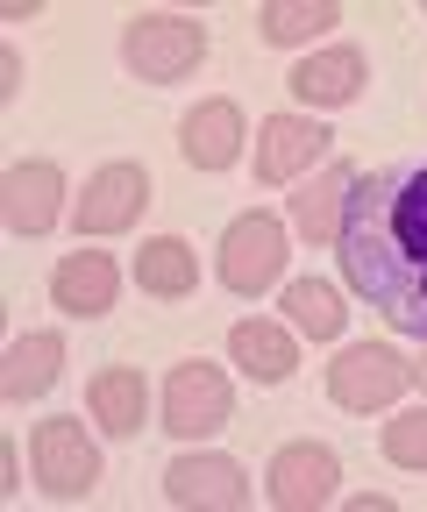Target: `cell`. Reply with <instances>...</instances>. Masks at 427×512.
<instances>
[{
  "label": "cell",
  "mask_w": 427,
  "mask_h": 512,
  "mask_svg": "<svg viewBox=\"0 0 427 512\" xmlns=\"http://www.w3.org/2000/svg\"><path fill=\"white\" fill-rule=\"evenodd\" d=\"M335 256L342 285L363 306L392 320L399 335L427 342V157H399L356 178Z\"/></svg>",
  "instance_id": "6da1fadb"
},
{
  "label": "cell",
  "mask_w": 427,
  "mask_h": 512,
  "mask_svg": "<svg viewBox=\"0 0 427 512\" xmlns=\"http://www.w3.org/2000/svg\"><path fill=\"white\" fill-rule=\"evenodd\" d=\"M121 57H129L136 79L178 86V79H193L200 64H207V29H200L193 15L143 8V15H129V29H121Z\"/></svg>",
  "instance_id": "7a4b0ae2"
},
{
  "label": "cell",
  "mask_w": 427,
  "mask_h": 512,
  "mask_svg": "<svg viewBox=\"0 0 427 512\" xmlns=\"http://www.w3.org/2000/svg\"><path fill=\"white\" fill-rule=\"evenodd\" d=\"M235 420V384L228 370H214L207 356H186L171 377H164V434L178 441H207Z\"/></svg>",
  "instance_id": "3957f363"
},
{
  "label": "cell",
  "mask_w": 427,
  "mask_h": 512,
  "mask_svg": "<svg viewBox=\"0 0 427 512\" xmlns=\"http://www.w3.org/2000/svg\"><path fill=\"white\" fill-rule=\"evenodd\" d=\"M214 256H221L214 264L221 285L242 292V299H257V292H271L285 278V221L278 214H235Z\"/></svg>",
  "instance_id": "277c9868"
},
{
  "label": "cell",
  "mask_w": 427,
  "mask_h": 512,
  "mask_svg": "<svg viewBox=\"0 0 427 512\" xmlns=\"http://www.w3.org/2000/svg\"><path fill=\"white\" fill-rule=\"evenodd\" d=\"M406 384H413V363H406L399 349L356 342V349H342L335 370H328V399H335L342 413H385V406H399Z\"/></svg>",
  "instance_id": "5b68a950"
},
{
  "label": "cell",
  "mask_w": 427,
  "mask_h": 512,
  "mask_svg": "<svg viewBox=\"0 0 427 512\" xmlns=\"http://www.w3.org/2000/svg\"><path fill=\"white\" fill-rule=\"evenodd\" d=\"M29 470L43 484V498H93L100 484V448L79 420H43L29 434Z\"/></svg>",
  "instance_id": "8992f818"
},
{
  "label": "cell",
  "mask_w": 427,
  "mask_h": 512,
  "mask_svg": "<svg viewBox=\"0 0 427 512\" xmlns=\"http://www.w3.org/2000/svg\"><path fill=\"white\" fill-rule=\"evenodd\" d=\"M335 484H342V456H335L328 441H285L278 456H271V470H264V498L285 505V512L328 505Z\"/></svg>",
  "instance_id": "52a82bcc"
},
{
  "label": "cell",
  "mask_w": 427,
  "mask_h": 512,
  "mask_svg": "<svg viewBox=\"0 0 427 512\" xmlns=\"http://www.w3.org/2000/svg\"><path fill=\"white\" fill-rule=\"evenodd\" d=\"M143 207H150V171L143 164H129V157H114V164H100L93 178H86V200L72 207L79 214V235H121V228H136L143 221Z\"/></svg>",
  "instance_id": "ba28073f"
},
{
  "label": "cell",
  "mask_w": 427,
  "mask_h": 512,
  "mask_svg": "<svg viewBox=\"0 0 427 512\" xmlns=\"http://www.w3.org/2000/svg\"><path fill=\"white\" fill-rule=\"evenodd\" d=\"M164 498L186 505V512H242L257 491H250V470L235 456H178L164 470Z\"/></svg>",
  "instance_id": "9c48e42d"
},
{
  "label": "cell",
  "mask_w": 427,
  "mask_h": 512,
  "mask_svg": "<svg viewBox=\"0 0 427 512\" xmlns=\"http://www.w3.org/2000/svg\"><path fill=\"white\" fill-rule=\"evenodd\" d=\"M328 128L314 114H264L257 121V185H292L299 171H314L328 157Z\"/></svg>",
  "instance_id": "30bf717a"
},
{
  "label": "cell",
  "mask_w": 427,
  "mask_h": 512,
  "mask_svg": "<svg viewBox=\"0 0 427 512\" xmlns=\"http://www.w3.org/2000/svg\"><path fill=\"white\" fill-rule=\"evenodd\" d=\"M114 299H121V264L107 249H72V256H57V271H50V306L57 313H72V320H100V313H114Z\"/></svg>",
  "instance_id": "8fae6325"
},
{
  "label": "cell",
  "mask_w": 427,
  "mask_h": 512,
  "mask_svg": "<svg viewBox=\"0 0 427 512\" xmlns=\"http://www.w3.org/2000/svg\"><path fill=\"white\" fill-rule=\"evenodd\" d=\"M292 100H307V107H349L363 86H371V57H363L356 43H335V50H314V57H299L292 64Z\"/></svg>",
  "instance_id": "7c38bea8"
},
{
  "label": "cell",
  "mask_w": 427,
  "mask_h": 512,
  "mask_svg": "<svg viewBox=\"0 0 427 512\" xmlns=\"http://www.w3.org/2000/svg\"><path fill=\"white\" fill-rule=\"evenodd\" d=\"M0 200H8V228L15 235H50L57 214H65V171H57L50 157H29V164L8 171Z\"/></svg>",
  "instance_id": "4fadbf2b"
},
{
  "label": "cell",
  "mask_w": 427,
  "mask_h": 512,
  "mask_svg": "<svg viewBox=\"0 0 427 512\" xmlns=\"http://www.w3.org/2000/svg\"><path fill=\"white\" fill-rule=\"evenodd\" d=\"M250 143V128H242V107L235 100H200L186 121H178V150H186L193 171H228Z\"/></svg>",
  "instance_id": "5bb4252c"
},
{
  "label": "cell",
  "mask_w": 427,
  "mask_h": 512,
  "mask_svg": "<svg viewBox=\"0 0 427 512\" xmlns=\"http://www.w3.org/2000/svg\"><path fill=\"white\" fill-rule=\"evenodd\" d=\"M86 413H93V427L114 434V441L143 434V420H150V384H143V370H129V363L93 370V377H86Z\"/></svg>",
  "instance_id": "9a60e30c"
},
{
  "label": "cell",
  "mask_w": 427,
  "mask_h": 512,
  "mask_svg": "<svg viewBox=\"0 0 427 512\" xmlns=\"http://www.w3.org/2000/svg\"><path fill=\"white\" fill-rule=\"evenodd\" d=\"M356 164H328L321 178H307L292 192V235H307V242H335L342 235V214H349V192H356Z\"/></svg>",
  "instance_id": "2e32d148"
},
{
  "label": "cell",
  "mask_w": 427,
  "mask_h": 512,
  "mask_svg": "<svg viewBox=\"0 0 427 512\" xmlns=\"http://www.w3.org/2000/svg\"><path fill=\"white\" fill-rule=\"evenodd\" d=\"M136 285H143V299H164V306L193 299L200 292V249L186 235H150L136 249Z\"/></svg>",
  "instance_id": "e0dca14e"
},
{
  "label": "cell",
  "mask_w": 427,
  "mask_h": 512,
  "mask_svg": "<svg viewBox=\"0 0 427 512\" xmlns=\"http://www.w3.org/2000/svg\"><path fill=\"white\" fill-rule=\"evenodd\" d=\"M228 356H235L242 377H257V384H285L299 370V342H292V328H278V320H235Z\"/></svg>",
  "instance_id": "ac0fdd59"
},
{
  "label": "cell",
  "mask_w": 427,
  "mask_h": 512,
  "mask_svg": "<svg viewBox=\"0 0 427 512\" xmlns=\"http://www.w3.org/2000/svg\"><path fill=\"white\" fill-rule=\"evenodd\" d=\"M57 370H65V335L36 328V335H22L8 349V377H0V392H8V406H29V399H43L50 384H57Z\"/></svg>",
  "instance_id": "d6986e66"
},
{
  "label": "cell",
  "mask_w": 427,
  "mask_h": 512,
  "mask_svg": "<svg viewBox=\"0 0 427 512\" xmlns=\"http://www.w3.org/2000/svg\"><path fill=\"white\" fill-rule=\"evenodd\" d=\"M257 29H264V43L292 50V43H314V36L342 29V8L335 0H271V8H257Z\"/></svg>",
  "instance_id": "ffe728a7"
},
{
  "label": "cell",
  "mask_w": 427,
  "mask_h": 512,
  "mask_svg": "<svg viewBox=\"0 0 427 512\" xmlns=\"http://www.w3.org/2000/svg\"><path fill=\"white\" fill-rule=\"evenodd\" d=\"M285 313H292V328L299 335H314V342H335L342 335V292L335 285H321V278H299V285H285Z\"/></svg>",
  "instance_id": "44dd1931"
},
{
  "label": "cell",
  "mask_w": 427,
  "mask_h": 512,
  "mask_svg": "<svg viewBox=\"0 0 427 512\" xmlns=\"http://www.w3.org/2000/svg\"><path fill=\"white\" fill-rule=\"evenodd\" d=\"M378 448H385V463H392V470H427V406L392 413V427L378 434Z\"/></svg>",
  "instance_id": "7402d4cb"
},
{
  "label": "cell",
  "mask_w": 427,
  "mask_h": 512,
  "mask_svg": "<svg viewBox=\"0 0 427 512\" xmlns=\"http://www.w3.org/2000/svg\"><path fill=\"white\" fill-rule=\"evenodd\" d=\"M0 93H8V100L22 93V50H8V57H0Z\"/></svg>",
  "instance_id": "603a6c76"
},
{
  "label": "cell",
  "mask_w": 427,
  "mask_h": 512,
  "mask_svg": "<svg viewBox=\"0 0 427 512\" xmlns=\"http://www.w3.org/2000/svg\"><path fill=\"white\" fill-rule=\"evenodd\" d=\"M413 384H427V342H420V363H413Z\"/></svg>",
  "instance_id": "cb8c5ba5"
}]
</instances>
